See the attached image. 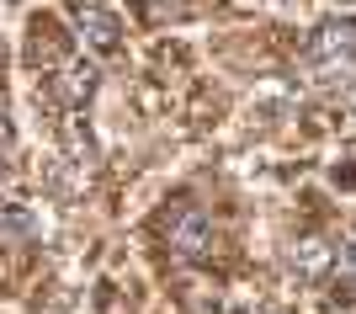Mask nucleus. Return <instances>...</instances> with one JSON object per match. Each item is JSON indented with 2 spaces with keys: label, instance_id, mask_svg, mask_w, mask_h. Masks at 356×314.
I'll list each match as a JSON object with an SVG mask.
<instances>
[{
  "label": "nucleus",
  "instance_id": "3",
  "mask_svg": "<svg viewBox=\"0 0 356 314\" xmlns=\"http://www.w3.org/2000/svg\"><path fill=\"white\" fill-rule=\"evenodd\" d=\"M351 43H356V22H319L309 54H314V59H330L335 48H351Z\"/></svg>",
  "mask_w": 356,
  "mask_h": 314
},
{
  "label": "nucleus",
  "instance_id": "6",
  "mask_svg": "<svg viewBox=\"0 0 356 314\" xmlns=\"http://www.w3.org/2000/svg\"><path fill=\"white\" fill-rule=\"evenodd\" d=\"M341 102H346V107H356V86H351V91H341Z\"/></svg>",
  "mask_w": 356,
  "mask_h": 314
},
{
  "label": "nucleus",
  "instance_id": "4",
  "mask_svg": "<svg viewBox=\"0 0 356 314\" xmlns=\"http://www.w3.org/2000/svg\"><path fill=\"white\" fill-rule=\"evenodd\" d=\"M144 6V16H154V22H170V16H181V0H138Z\"/></svg>",
  "mask_w": 356,
  "mask_h": 314
},
{
  "label": "nucleus",
  "instance_id": "5",
  "mask_svg": "<svg viewBox=\"0 0 356 314\" xmlns=\"http://www.w3.org/2000/svg\"><path fill=\"white\" fill-rule=\"evenodd\" d=\"M341 272H346V277H356V235L346 240V251H341Z\"/></svg>",
  "mask_w": 356,
  "mask_h": 314
},
{
  "label": "nucleus",
  "instance_id": "1",
  "mask_svg": "<svg viewBox=\"0 0 356 314\" xmlns=\"http://www.w3.org/2000/svg\"><path fill=\"white\" fill-rule=\"evenodd\" d=\"M160 235L181 261H208V251H213V219H208V208H197V203H176V208L160 219Z\"/></svg>",
  "mask_w": 356,
  "mask_h": 314
},
{
  "label": "nucleus",
  "instance_id": "2",
  "mask_svg": "<svg viewBox=\"0 0 356 314\" xmlns=\"http://www.w3.org/2000/svg\"><path fill=\"white\" fill-rule=\"evenodd\" d=\"M80 32H86L90 48H102V54H112V48L122 43V22L106 6H80Z\"/></svg>",
  "mask_w": 356,
  "mask_h": 314
}]
</instances>
